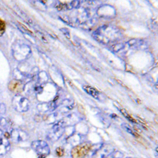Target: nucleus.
<instances>
[{
  "label": "nucleus",
  "instance_id": "f257e3e1",
  "mask_svg": "<svg viewBox=\"0 0 158 158\" xmlns=\"http://www.w3.org/2000/svg\"><path fill=\"white\" fill-rule=\"evenodd\" d=\"M94 39L103 44H109L121 39L122 33L113 25H103L94 32Z\"/></svg>",
  "mask_w": 158,
  "mask_h": 158
},
{
  "label": "nucleus",
  "instance_id": "f03ea898",
  "mask_svg": "<svg viewBox=\"0 0 158 158\" xmlns=\"http://www.w3.org/2000/svg\"><path fill=\"white\" fill-rule=\"evenodd\" d=\"M12 54L18 61H24L31 54V48L29 45L18 40L12 46Z\"/></svg>",
  "mask_w": 158,
  "mask_h": 158
},
{
  "label": "nucleus",
  "instance_id": "7ed1b4c3",
  "mask_svg": "<svg viewBox=\"0 0 158 158\" xmlns=\"http://www.w3.org/2000/svg\"><path fill=\"white\" fill-rule=\"evenodd\" d=\"M31 146L39 158H45L50 154V148L47 142L44 141H34L32 142Z\"/></svg>",
  "mask_w": 158,
  "mask_h": 158
},
{
  "label": "nucleus",
  "instance_id": "20e7f679",
  "mask_svg": "<svg viewBox=\"0 0 158 158\" xmlns=\"http://www.w3.org/2000/svg\"><path fill=\"white\" fill-rule=\"evenodd\" d=\"M12 105L16 111L25 112L29 109V101L21 95H16L12 100Z\"/></svg>",
  "mask_w": 158,
  "mask_h": 158
},
{
  "label": "nucleus",
  "instance_id": "39448f33",
  "mask_svg": "<svg viewBox=\"0 0 158 158\" xmlns=\"http://www.w3.org/2000/svg\"><path fill=\"white\" fill-rule=\"evenodd\" d=\"M92 148V145L89 142H84V143L77 145L75 147L73 148L71 151V156L73 158H83L88 153L89 151Z\"/></svg>",
  "mask_w": 158,
  "mask_h": 158
},
{
  "label": "nucleus",
  "instance_id": "423d86ee",
  "mask_svg": "<svg viewBox=\"0 0 158 158\" xmlns=\"http://www.w3.org/2000/svg\"><path fill=\"white\" fill-rule=\"evenodd\" d=\"M65 132V128L59 127L55 124L54 127L52 128L47 135V139L52 142H55L58 141L59 138L63 136Z\"/></svg>",
  "mask_w": 158,
  "mask_h": 158
},
{
  "label": "nucleus",
  "instance_id": "0eeeda50",
  "mask_svg": "<svg viewBox=\"0 0 158 158\" xmlns=\"http://www.w3.org/2000/svg\"><path fill=\"white\" fill-rule=\"evenodd\" d=\"M79 120H80V117H79L77 114L73 113V114H70V115H67V116L64 117L63 118L60 119V120L56 124V125H58V126L65 128L66 127L74 125V124L77 123Z\"/></svg>",
  "mask_w": 158,
  "mask_h": 158
},
{
  "label": "nucleus",
  "instance_id": "6e6552de",
  "mask_svg": "<svg viewBox=\"0 0 158 158\" xmlns=\"http://www.w3.org/2000/svg\"><path fill=\"white\" fill-rule=\"evenodd\" d=\"M28 135L25 131L21 130H13L10 133V138H12L14 142H25L28 139Z\"/></svg>",
  "mask_w": 158,
  "mask_h": 158
},
{
  "label": "nucleus",
  "instance_id": "1a4fd4ad",
  "mask_svg": "<svg viewBox=\"0 0 158 158\" xmlns=\"http://www.w3.org/2000/svg\"><path fill=\"white\" fill-rule=\"evenodd\" d=\"M8 87H9V89L10 91L16 93V94H21L25 88V84L23 83V81L15 79L9 83Z\"/></svg>",
  "mask_w": 158,
  "mask_h": 158
},
{
  "label": "nucleus",
  "instance_id": "9d476101",
  "mask_svg": "<svg viewBox=\"0 0 158 158\" xmlns=\"http://www.w3.org/2000/svg\"><path fill=\"white\" fill-rule=\"evenodd\" d=\"M111 147L110 146H104L99 148L92 158H105L111 154Z\"/></svg>",
  "mask_w": 158,
  "mask_h": 158
},
{
  "label": "nucleus",
  "instance_id": "9b49d317",
  "mask_svg": "<svg viewBox=\"0 0 158 158\" xmlns=\"http://www.w3.org/2000/svg\"><path fill=\"white\" fill-rule=\"evenodd\" d=\"M10 149V144L6 138H0V155H4Z\"/></svg>",
  "mask_w": 158,
  "mask_h": 158
},
{
  "label": "nucleus",
  "instance_id": "f8f14e48",
  "mask_svg": "<svg viewBox=\"0 0 158 158\" xmlns=\"http://www.w3.org/2000/svg\"><path fill=\"white\" fill-rule=\"evenodd\" d=\"M54 107H56V103H55L54 101H52V102L49 103H42V104H40L37 106V108L38 110H39L40 112L45 113V112H47L48 111H50V110L53 109Z\"/></svg>",
  "mask_w": 158,
  "mask_h": 158
},
{
  "label": "nucleus",
  "instance_id": "ddd939ff",
  "mask_svg": "<svg viewBox=\"0 0 158 158\" xmlns=\"http://www.w3.org/2000/svg\"><path fill=\"white\" fill-rule=\"evenodd\" d=\"M83 89H84L85 91L89 95L92 96V97H94V98L97 99L99 97V93L95 89L93 88V87L89 86V85H84V86H83Z\"/></svg>",
  "mask_w": 158,
  "mask_h": 158
},
{
  "label": "nucleus",
  "instance_id": "4468645a",
  "mask_svg": "<svg viewBox=\"0 0 158 158\" xmlns=\"http://www.w3.org/2000/svg\"><path fill=\"white\" fill-rule=\"evenodd\" d=\"M10 122L4 118H0V131H3V130L7 129L9 127Z\"/></svg>",
  "mask_w": 158,
  "mask_h": 158
},
{
  "label": "nucleus",
  "instance_id": "2eb2a0df",
  "mask_svg": "<svg viewBox=\"0 0 158 158\" xmlns=\"http://www.w3.org/2000/svg\"><path fill=\"white\" fill-rule=\"evenodd\" d=\"M94 24H95V20L92 19L85 22V23L81 25V27L85 29H89L94 26Z\"/></svg>",
  "mask_w": 158,
  "mask_h": 158
},
{
  "label": "nucleus",
  "instance_id": "dca6fc26",
  "mask_svg": "<svg viewBox=\"0 0 158 158\" xmlns=\"http://www.w3.org/2000/svg\"><path fill=\"white\" fill-rule=\"evenodd\" d=\"M38 77H39V79H38V82H40V84H41V83L42 84H43V83H45L48 81V76L45 72H41V73L39 74Z\"/></svg>",
  "mask_w": 158,
  "mask_h": 158
},
{
  "label": "nucleus",
  "instance_id": "f3484780",
  "mask_svg": "<svg viewBox=\"0 0 158 158\" xmlns=\"http://www.w3.org/2000/svg\"><path fill=\"white\" fill-rule=\"evenodd\" d=\"M119 111H121V112H122L123 113V115H124V116L126 117L127 118H128V119H129L130 121H131V122L132 123H136V121L135 120V119H134L133 118H132V117L131 116V115H129V114L127 113V111L125 109H122V108H120V109H119Z\"/></svg>",
  "mask_w": 158,
  "mask_h": 158
},
{
  "label": "nucleus",
  "instance_id": "a211bd4d",
  "mask_svg": "<svg viewBox=\"0 0 158 158\" xmlns=\"http://www.w3.org/2000/svg\"><path fill=\"white\" fill-rule=\"evenodd\" d=\"M5 30H6L5 22H4L0 18V36L3 35V33L5 32Z\"/></svg>",
  "mask_w": 158,
  "mask_h": 158
},
{
  "label": "nucleus",
  "instance_id": "6ab92c4d",
  "mask_svg": "<svg viewBox=\"0 0 158 158\" xmlns=\"http://www.w3.org/2000/svg\"><path fill=\"white\" fill-rule=\"evenodd\" d=\"M6 108V105L4 104H0V113L5 114Z\"/></svg>",
  "mask_w": 158,
  "mask_h": 158
},
{
  "label": "nucleus",
  "instance_id": "aec40b11",
  "mask_svg": "<svg viewBox=\"0 0 158 158\" xmlns=\"http://www.w3.org/2000/svg\"><path fill=\"white\" fill-rule=\"evenodd\" d=\"M63 148H58L57 149H56V153H57V155L59 156H63Z\"/></svg>",
  "mask_w": 158,
  "mask_h": 158
},
{
  "label": "nucleus",
  "instance_id": "412c9836",
  "mask_svg": "<svg viewBox=\"0 0 158 158\" xmlns=\"http://www.w3.org/2000/svg\"><path fill=\"white\" fill-rule=\"evenodd\" d=\"M61 31H64V32H63V33H64V34L66 35V36H67V37L70 38V33H69L68 29H61Z\"/></svg>",
  "mask_w": 158,
  "mask_h": 158
}]
</instances>
